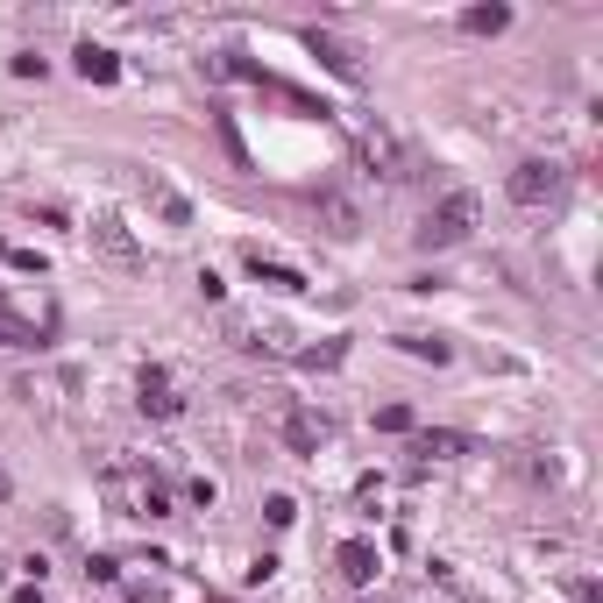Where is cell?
I'll return each instance as SVG.
<instances>
[{
	"mask_svg": "<svg viewBox=\"0 0 603 603\" xmlns=\"http://www.w3.org/2000/svg\"><path fill=\"white\" fill-rule=\"evenodd\" d=\"M476 192H447L426 220H419V249H455V242H469L476 235Z\"/></svg>",
	"mask_w": 603,
	"mask_h": 603,
	"instance_id": "6da1fadb",
	"label": "cell"
},
{
	"mask_svg": "<svg viewBox=\"0 0 603 603\" xmlns=\"http://www.w3.org/2000/svg\"><path fill=\"white\" fill-rule=\"evenodd\" d=\"M504 192H511L518 206H561V192H568V171L533 157V164H518V171H511V185H504Z\"/></svg>",
	"mask_w": 603,
	"mask_h": 603,
	"instance_id": "7a4b0ae2",
	"label": "cell"
},
{
	"mask_svg": "<svg viewBox=\"0 0 603 603\" xmlns=\"http://www.w3.org/2000/svg\"><path fill=\"white\" fill-rule=\"evenodd\" d=\"M355 157H362L376 178H405V149H398V135H391V128H362Z\"/></svg>",
	"mask_w": 603,
	"mask_h": 603,
	"instance_id": "3957f363",
	"label": "cell"
},
{
	"mask_svg": "<svg viewBox=\"0 0 603 603\" xmlns=\"http://www.w3.org/2000/svg\"><path fill=\"white\" fill-rule=\"evenodd\" d=\"M313 213H320V228H327L334 242H355V235H362V206H355V199H341V192H320V199H313Z\"/></svg>",
	"mask_w": 603,
	"mask_h": 603,
	"instance_id": "277c9868",
	"label": "cell"
},
{
	"mask_svg": "<svg viewBox=\"0 0 603 603\" xmlns=\"http://www.w3.org/2000/svg\"><path fill=\"white\" fill-rule=\"evenodd\" d=\"M327 419L320 412H284V447H291V455H320V447H327Z\"/></svg>",
	"mask_w": 603,
	"mask_h": 603,
	"instance_id": "5b68a950",
	"label": "cell"
},
{
	"mask_svg": "<svg viewBox=\"0 0 603 603\" xmlns=\"http://www.w3.org/2000/svg\"><path fill=\"white\" fill-rule=\"evenodd\" d=\"M469 447H476V440L455 433V426H426V433L412 440V455H419V462H455V455H469Z\"/></svg>",
	"mask_w": 603,
	"mask_h": 603,
	"instance_id": "8992f818",
	"label": "cell"
},
{
	"mask_svg": "<svg viewBox=\"0 0 603 603\" xmlns=\"http://www.w3.org/2000/svg\"><path fill=\"white\" fill-rule=\"evenodd\" d=\"M334 561H341V582H355V589H369V582H376V568H384V554H376L369 540H348Z\"/></svg>",
	"mask_w": 603,
	"mask_h": 603,
	"instance_id": "52a82bcc",
	"label": "cell"
},
{
	"mask_svg": "<svg viewBox=\"0 0 603 603\" xmlns=\"http://www.w3.org/2000/svg\"><path fill=\"white\" fill-rule=\"evenodd\" d=\"M86 235H93V249H107L114 263H135V256H142V249H135V235L121 228V220H114V213H100V220H93V228H86Z\"/></svg>",
	"mask_w": 603,
	"mask_h": 603,
	"instance_id": "ba28073f",
	"label": "cell"
},
{
	"mask_svg": "<svg viewBox=\"0 0 603 603\" xmlns=\"http://www.w3.org/2000/svg\"><path fill=\"white\" fill-rule=\"evenodd\" d=\"M142 412L178 419V391H171V376H164V369H142Z\"/></svg>",
	"mask_w": 603,
	"mask_h": 603,
	"instance_id": "9c48e42d",
	"label": "cell"
},
{
	"mask_svg": "<svg viewBox=\"0 0 603 603\" xmlns=\"http://www.w3.org/2000/svg\"><path fill=\"white\" fill-rule=\"evenodd\" d=\"M79 71H86V79H100V86H114V79H121V57L100 50V43H79Z\"/></svg>",
	"mask_w": 603,
	"mask_h": 603,
	"instance_id": "30bf717a",
	"label": "cell"
},
{
	"mask_svg": "<svg viewBox=\"0 0 603 603\" xmlns=\"http://www.w3.org/2000/svg\"><path fill=\"white\" fill-rule=\"evenodd\" d=\"M306 43H313V50H320V57H327V64H334V71H341V79H362V64H355V50H348V43H341V36H320V29H313V36H306Z\"/></svg>",
	"mask_w": 603,
	"mask_h": 603,
	"instance_id": "8fae6325",
	"label": "cell"
},
{
	"mask_svg": "<svg viewBox=\"0 0 603 603\" xmlns=\"http://www.w3.org/2000/svg\"><path fill=\"white\" fill-rule=\"evenodd\" d=\"M249 270H256L270 291H298V284H306V277H298V270H284V263H263V249H249Z\"/></svg>",
	"mask_w": 603,
	"mask_h": 603,
	"instance_id": "7c38bea8",
	"label": "cell"
},
{
	"mask_svg": "<svg viewBox=\"0 0 603 603\" xmlns=\"http://www.w3.org/2000/svg\"><path fill=\"white\" fill-rule=\"evenodd\" d=\"M462 29H469V36H497V29H511V8H469Z\"/></svg>",
	"mask_w": 603,
	"mask_h": 603,
	"instance_id": "4fadbf2b",
	"label": "cell"
},
{
	"mask_svg": "<svg viewBox=\"0 0 603 603\" xmlns=\"http://www.w3.org/2000/svg\"><path fill=\"white\" fill-rule=\"evenodd\" d=\"M157 213L171 220V228H185V220H192V206H185V199H178L171 185H157Z\"/></svg>",
	"mask_w": 603,
	"mask_h": 603,
	"instance_id": "5bb4252c",
	"label": "cell"
},
{
	"mask_svg": "<svg viewBox=\"0 0 603 603\" xmlns=\"http://www.w3.org/2000/svg\"><path fill=\"white\" fill-rule=\"evenodd\" d=\"M398 348H405V355H426V362H447V341H433V334H405Z\"/></svg>",
	"mask_w": 603,
	"mask_h": 603,
	"instance_id": "9a60e30c",
	"label": "cell"
},
{
	"mask_svg": "<svg viewBox=\"0 0 603 603\" xmlns=\"http://www.w3.org/2000/svg\"><path fill=\"white\" fill-rule=\"evenodd\" d=\"M376 426H384V433H412V405H384V412H376Z\"/></svg>",
	"mask_w": 603,
	"mask_h": 603,
	"instance_id": "2e32d148",
	"label": "cell"
},
{
	"mask_svg": "<svg viewBox=\"0 0 603 603\" xmlns=\"http://www.w3.org/2000/svg\"><path fill=\"white\" fill-rule=\"evenodd\" d=\"M263 511H270V525H291V518H298V504H291V497H270Z\"/></svg>",
	"mask_w": 603,
	"mask_h": 603,
	"instance_id": "e0dca14e",
	"label": "cell"
},
{
	"mask_svg": "<svg viewBox=\"0 0 603 603\" xmlns=\"http://www.w3.org/2000/svg\"><path fill=\"white\" fill-rule=\"evenodd\" d=\"M8 490H15V483H8V469H0V497H8Z\"/></svg>",
	"mask_w": 603,
	"mask_h": 603,
	"instance_id": "ac0fdd59",
	"label": "cell"
}]
</instances>
